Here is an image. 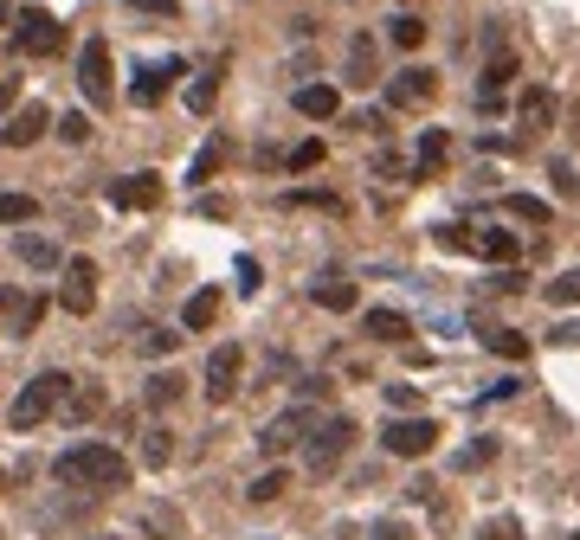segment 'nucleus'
I'll return each mask as SVG.
<instances>
[{"label": "nucleus", "instance_id": "obj_27", "mask_svg": "<svg viewBox=\"0 0 580 540\" xmlns=\"http://www.w3.org/2000/svg\"><path fill=\"white\" fill-rule=\"evenodd\" d=\"M168 457H174V431H168V425H155V431L143 438V464H148V470H161Z\"/></svg>", "mask_w": 580, "mask_h": 540}, {"label": "nucleus", "instance_id": "obj_2", "mask_svg": "<svg viewBox=\"0 0 580 540\" xmlns=\"http://www.w3.org/2000/svg\"><path fill=\"white\" fill-rule=\"evenodd\" d=\"M72 386H77V380H72V373H59V367L33 373V380L20 386V400L7 405V425H13V431H39V425H46L59 405L72 400Z\"/></svg>", "mask_w": 580, "mask_h": 540}, {"label": "nucleus", "instance_id": "obj_31", "mask_svg": "<svg viewBox=\"0 0 580 540\" xmlns=\"http://www.w3.org/2000/svg\"><path fill=\"white\" fill-rule=\"evenodd\" d=\"M491 457H497V438H478V444H464V451H458V470L471 476V470H484Z\"/></svg>", "mask_w": 580, "mask_h": 540}, {"label": "nucleus", "instance_id": "obj_43", "mask_svg": "<svg viewBox=\"0 0 580 540\" xmlns=\"http://www.w3.org/2000/svg\"><path fill=\"white\" fill-rule=\"evenodd\" d=\"M13 103H20V77H0V116H7Z\"/></svg>", "mask_w": 580, "mask_h": 540}, {"label": "nucleus", "instance_id": "obj_46", "mask_svg": "<svg viewBox=\"0 0 580 540\" xmlns=\"http://www.w3.org/2000/svg\"><path fill=\"white\" fill-rule=\"evenodd\" d=\"M7 309H13V290H0V316H7Z\"/></svg>", "mask_w": 580, "mask_h": 540}, {"label": "nucleus", "instance_id": "obj_26", "mask_svg": "<svg viewBox=\"0 0 580 540\" xmlns=\"http://www.w3.org/2000/svg\"><path fill=\"white\" fill-rule=\"evenodd\" d=\"M285 489H290V470L278 464V470H265L258 482H252V489H245V502H258V508H265V502H278Z\"/></svg>", "mask_w": 580, "mask_h": 540}, {"label": "nucleus", "instance_id": "obj_21", "mask_svg": "<svg viewBox=\"0 0 580 540\" xmlns=\"http://www.w3.org/2000/svg\"><path fill=\"white\" fill-rule=\"evenodd\" d=\"M426 33H433V26H426L420 13H394V20H387V39H394L400 52H420V46H426Z\"/></svg>", "mask_w": 580, "mask_h": 540}, {"label": "nucleus", "instance_id": "obj_36", "mask_svg": "<svg viewBox=\"0 0 580 540\" xmlns=\"http://www.w3.org/2000/svg\"><path fill=\"white\" fill-rule=\"evenodd\" d=\"M491 347H497V354H509V360H522V354H529V341L516 335V329H491Z\"/></svg>", "mask_w": 580, "mask_h": 540}, {"label": "nucleus", "instance_id": "obj_14", "mask_svg": "<svg viewBox=\"0 0 580 540\" xmlns=\"http://www.w3.org/2000/svg\"><path fill=\"white\" fill-rule=\"evenodd\" d=\"M181 71H188L181 59H161V65H148L143 77L130 84V103H143V110H148V103H161V97H168V84H174Z\"/></svg>", "mask_w": 580, "mask_h": 540}, {"label": "nucleus", "instance_id": "obj_5", "mask_svg": "<svg viewBox=\"0 0 580 540\" xmlns=\"http://www.w3.org/2000/svg\"><path fill=\"white\" fill-rule=\"evenodd\" d=\"M239 380H245V347L239 341H219L214 354H207V400L214 405L239 400Z\"/></svg>", "mask_w": 580, "mask_h": 540}, {"label": "nucleus", "instance_id": "obj_40", "mask_svg": "<svg viewBox=\"0 0 580 540\" xmlns=\"http://www.w3.org/2000/svg\"><path fill=\"white\" fill-rule=\"evenodd\" d=\"M143 347H148V354H174V347H181V335H174V329H148Z\"/></svg>", "mask_w": 580, "mask_h": 540}, {"label": "nucleus", "instance_id": "obj_17", "mask_svg": "<svg viewBox=\"0 0 580 540\" xmlns=\"http://www.w3.org/2000/svg\"><path fill=\"white\" fill-rule=\"evenodd\" d=\"M362 335L387 341V347H400V341L413 335V322H407L400 309H362Z\"/></svg>", "mask_w": 580, "mask_h": 540}, {"label": "nucleus", "instance_id": "obj_25", "mask_svg": "<svg viewBox=\"0 0 580 540\" xmlns=\"http://www.w3.org/2000/svg\"><path fill=\"white\" fill-rule=\"evenodd\" d=\"M33 219H39L33 194H0V225H33Z\"/></svg>", "mask_w": 580, "mask_h": 540}, {"label": "nucleus", "instance_id": "obj_18", "mask_svg": "<svg viewBox=\"0 0 580 540\" xmlns=\"http://www.w3.org/2000/svg\"><path fill=\"white\" fill-rule=\"evenodd\" d=\"M310 296L329 309V316H355L362 309V296H355V283H342V277H323V283H310Z\"/></svg>", "mask_w": 580, "mask_h": 540}, {"label": "nucleus", "instance_id": "obj_10", "mask_svg": "<svg viewBox=\"0 0 580 540\" xmlns=\"http://www.w3.org/2000/svg\"><path fill=\"white\" fill-rule=\"evenodd\" d=\"M77 90L90 103H110V39H84V52H77Z\"/></svg>", "mask_w": 580, "mask_h": 540}, {"label": "nucleus", "instance_id": "obj_7", "mask_svg": "<svg viewBox=\"0 0 580 540\" xmlns=\"http://www.w3.org/2000/svg\"><path fill=\"white\" fill-rule=\"evenodd\" d=\"M555 116H561V97H555L548 84H529V90L516 97V130H522V142L548 135V130H555Z\"/></svg>", "mask_w": 580, "mask_h": 540}, {"label": "nucleus", "instance_id": "obj_15", "mask_svg": "<svg viewBox=\"0 0 580 540\" xmlns=\"http://www.w3.org/2000/svg\"><path fill=\"white\" fill-rule=\"evenodd\" d=\"M516 71H522V59H516V52H497V59H491V65H484V90H478V110H497V103H504V90H509V77H516Z\"/></svg>", "mask_w": 580, "mask_h": 540}, {"label": "nucleus", "instance_id": "obj_4", "mask_svg": "<svg viewBox=\"0 0 580 540\" xmlns=\"http://www.w3.org/2000/svg\"><path fill=\"white\" fill-rule=\"evenodd\" d=\"M349 444H355V418H329V425H310V451H303V464L316 476H329L342 457H349Z\"/></svg>", "mask_w": 580, "mask_h": 540}, {"label": "nucleus", "instance_id": "obj_45", "mask_svg": "<svg viewBox=\"0 0 580 540\" xmlns=\"http://www.w3.org/2000/svg\"><path fill=\"white\" fill-rule=\"evenodd\" d=\"M387 400H394L400 412H407V405H420V386H387Z\"/></svg>", "mask_w": 580, "mask_h": 540}, {"label": "nucleus", "instance_id": "obj_22", "mask_svg": "<svg viewBox=\"0 0 580 540\" xmlns=\"http://www.w3.org/2000/svg\"><path fill=\"white\" fill-rule=\"evenodd\" d=\"M181 386H188V380H181V373H168V367H161V373H148V380H143L148 412H168V405L181 400Z\"/></svg>", "mask_w": 580, "mask_h": 540}, {"label": "nucleus", "instance_id": "obj_30", "mask_svg": "<svg viewBox=\"0 0 580 540\" xmlns=\"http://www.w3.org/2000/svg\"><path fill=\"white\" fill-rule=\"evenodd\" d=\"M548 303H561V309H580V270H561V277L548 283Z\"/></svg>", "mask_w": 580, "mask_h": 540}, {"label": "nucleus", "instance_id": "obj_33", "mask_svg": "<svg viewBox=\"0 0 580 540\" xmlns=\"http://www.w3.org/2000/svg\"><path fill=\"white\" fill-rule=\"evenodd\" d=\"M548 181H555V194H561V200H580V174H575V161H548Z\"/></svg>", "mask_w": 580, "mask_h": 540}, {"label": "nucleus", "instance_id": "obj_32", "mask_svg": "<svg viewBox=\"0 0 580 540\" xmlns=\"http://www.w3.org/2000/svg\"><path fill=\"white\" fill-rule=\"evenodd\" d=\"M504 212H509V219H529V225H548V206H542V200H529V194H509Z\"/></svg>", "mask_w": 580, "mask_h": 540}, {"label": "nucleus", "instance_id": "obj_11", "mask_svg": "<svg viewBox=\"0 0 580 540\" xmlns=\"http://www.w3.org/2000/svg\"><path fill=\"white\" fill-rule=\"evenodd\" d=\"M59 309H65V316H90V309H97V265H90V258H72V265H65Z\"/></svg>", "mask_w": 580, "mask_h": 540}, {"label": "nucleus", "instance_id": "obj_6", "mask_svg": "<svg viewBox=\"0 0 580 540\" xmlns=\"http://www.w3.org/2000/svg\"><path fill=\"white\" fill-rule=\"evenodd\" d=\"M310 425H316V412H310V405H290L271 425H258V451H265V457H285V451H297V444L310 438Z\"/></svg>", "mask_w": 580, "mask_h": 540}, {"label": "nucleus", "instance_id": "obj_47", "mask_svg": "<svg viewBox=\"0 0 580 540\" xmlns=\"http://www.w3.org/2000/svg\"><path fill=\"white\" fill-rule=\"evenodd\" d=\"M575 142H580V103H575Z\"/></svg>", "mask_w": 580, "mask_h": 540}, {"label": "nucleus", "instance_id": "obj_16", "mask_svg": "<svg viewBox=\"0 0 580 540\" xmlns=\"http://www.w3.org/2000/svg\"><path fill=\"white\" fill-rule=\"evenodd\" d=\"M336 110H342V90H336V84H303V90H297V116L329 123Z\"/></svg>", "mask_w": 580, "mask_h": 540}, {"label": "nucleus", "instance_id": "obj_8", "mask_svg": "<svg viewBox=\"0 0 580 540\" xmlns=\"http://www.w3.org/2000/svg\"><path fill=\"white\" fill-rule=\"evenodd\" d=\"M438 97V71L433 65H407L387 77V110H420Z\"/></svg>", "mask_w": 580, "mask_h": 540}, {"label": "nucleus", "instance_id": "obj_44", "mask_svg": "<svg viewBox=\"0 0 580 540\" xmlns=\"http://www.w3.org/2000/svg\"><path fill=\"white\" fill-rule=\"evenodd\" d=\"M374 540H413V528H407V521H380V528H374Z\"/></svg>", "mask_w": 580, "mask_h": 540}, {"label": "nucleus", "instance_id": "obj_48", "mask_svg": "<svg viewBox=\"0 0 580 540\" xmlns=\"http://www.w3.org/2000/svg\"><path fill=\"white\" fill-rule=\"evenodd\" d=\"M555 540H580V535H555Z\"/></svg>", "mask_w": 580, "mask_h": 540}, {"label": "nucleus", "instance_id": "obj_23", "mask_svg": "<svg viewBox=\"0 0 580 540\" xmlns=\"http://www.w3.org/2000/svg\"><path fill=\"white\" fill-rule=\"evenodd\" d=\"M214 316H219V290H194V296H188V309H181V329H194V335H201V329H214Z\"/></svg>", "mask_w": 580, "mask_h": 540}, {"label": "nucleus", "instance_id": "obj_20", "mask_svg": "<svg viewBox=\"0 0 580 540\" xmlns=\"http://www.w3.org/2000/svg\"><path fill=\"white\" fill-rule=\"evenodd\" d=\"M13 251H20V265H26V270H59V245H52V238H39V232H20V238H13Z\"/></svg>", "mask_w": 580, "mask_h": 540}, {"label": "nucleus", "instance_id": "obj_42", "mask_svg": "<svg viewBox=\"0 0 580 540\" xmlns=\"http://www.w3.org/2000/svg\"><path fill=\"white\" fill-rule=\"evenodd\" d=\"M39 316H46V303H26V309H20V335H33V329H39Z\"/></svg>", "mask_w": 580, "mask_h": 540}, {"label": "nucleus", "instance_id": "obj_35", "mask_svg": "<svg viewBox=\"0 0 580 540\" xmlns=\"http://www.w3.org/2000/svg\"><path fill=\"white\" fill-rule=\"evenodd\" d=\"M323 155H329L323 142H297V148H290V174H310V168H323Z\"/></svg>", "mask_w": 580, "mask_h": 540}, {"label": "nucleus", "instance_id": "obj_3", "mask_svg": "<svg viewBox=\"0 0 580 540\" xmlns=\"http://www.w3.org/2000/svg\"><path fill=\"white\" fill-rule=\"evenodd\" d=\"M59 46H65V26H59L46 7H20V13H13V52H20V59H52Z\"/></svg>", "mask_w": 580, "mask_h": 540}, {"label": "nucleus", "instance_id": "obj_12", "mask_svg": "<svg viewBox=\"0 0 580 540\" xmlns=\"http://www.w3.org/2000/svg\"><path fill=\"white\" fill-rule=\"evenodd\" d=\"M46 130H52V110L46 103H20L13 116H0V148H33Z\"/></svg>", "mask_w": 580, "mask_h": 540}, {"label": "nucleus", "instance_id": "obj_41", "mask_svg": "<svg viewBox=\"0 0 580 540\" xmlns=\"http://www.w3.org/2000/svg\"><path fill=\"white\" fill-rule=\"evenodd\" d=\"M219 168V142H207V148H201V155H194V174H188V181H207V174H214Z\"/></svg>", "mask_w": 580, "mask_h": 540}, {"label": "nucleus", "instance_id": "obj_29", "mask_svg": "<svg viewBox=\"0 0 580 540\" xmlns=\"http://www.w3.org/2000/svg\"><path fill=\"white\" fill-rule=\"evenodd\" d=\"M478 258H497V265H509V258H516V238H509V232H478Z\"/></svg>", "mask_w": 580, "mask_h": 540}, {"label": "nucleus", "instance_id": "obj_19", "mask_svg": "<svg viewBox=\"0 0 580 540\" xmlns=\"http://www.w3.org/2000/svg\"><path fill=\"white\" fill-rule=\"evenodd\" d=\"M445 161H451V135H445V130H426V135H420V155H413V174H420V181H433Z\"/></svg>", "mask_w": 580, "mask_h": 540}, {"label": "nucleus", "instance_id": "obj_28", "mask_svg": "<svg viewBox=\"0 0 580 540\" xmlns=\"http://www.w3.org/2000/svg\"><path fill=\"white\" fill-rule=\"evenodd\" d=\"M349 77H355V84H374V39H355V46H349Z\"/></svg>", "mask_w": 580, "mask_h": 540}, {"label": "nucleus", "instance_id": "obj_38", "mask_svg": "<svg viewBox=\"0 0 580 540\" xmlns=\"http://www.w3.org/2000/svg\"><path fill=\"white\" fill-rule=\"evenodd\" d=\"M143 521H148V535H181V515L174 508H148Z\"/></svg>", "mask_w": 580, "mask_h": 540}, {"label": "nucleus", "instance_id": "obj_34", "mask_svg": "<svg viewBox=\"0 0 580 540\" xmlns=\"http://www.w3.org/2000/svg\"><path fill=\"white\" fill-rule=\"evenodd\" d=\"M471 540H522V521H516V515H491Z\"/></svg>", "mask_w": 580, "mask_h": 540}, {"label": "nucleus", "instance_id": "obj_9", "mask_svg": "<svg viewBox=\"0 0 580 540\" xmlns=\"http://www.w3.org/2000/svg\"><path fill=\"white\" fill-rule=\"evenodd\" d=\"M380 444H387L394 457H426L438 444V425L433 418H387V425H380Z\"/></svg>", "mask_w": 580, "mask_h": 540}, {"label": "nucleus", "instance_id": "obj_39", "mask_svg": "<svg viewBox=\"0 0 580 540\" xmlns=\"http://www.w3.org/2000/svg\"><path fill=\"white\" fill-rule=\"evenodd\" d=\"M123 7H130V13H148V20H174V13H181L174 0H123Z\"/></svg>", "mask_w": 580, "mask_h": 540}, {"label": "nucleus", "instance_id": "obj_24", "mask_svg": "<svg viewBox=\"0 0 580 540\" xmlns=\"http://www.w3.org/2000/svg\"><path fill=\"white\" fill-rule=\"evenodd\" d=\"M214 97H219V65H207L194 84H188V110H194V116H207V110H214Z\"/></svg>", "mask_w": 580, "mask_h": 540}, {"label": "nucleus", "instance_id": "obj_1", "mask_svg": "<svg viewBox=\"0 0 580 540\" xmlns=\"http://www.w3.org/2000/svg\"><path fill=\"white\" fill-rule=\"evenodd\" d=\"M52 476L65 482V489H130V457L123 451H110V444H72L59 464H52Z\"/></svg>", "mask_w": 580, "mask_h": 540}, {"label": "nucleus", "instance_id": "obj_49", "mask_svg": "<svg viewBox=\"0 0 580 540\" xmlns=\"http://www.w3.org/2000/svg\"><path fill=\"white\" fill-rule=\"evenodd\" d=\"M0 489H7V470H0Z\"/></svg>", "mask_w": 580, "mask_h": 540}, {"label": "nucleus", "instance_id": "obj_37", "mask_svg": "<svg viewBox=\"0 0 580 540\" xmlns=\"http://www.w3.org/2000/svg\"><path fill=\"white\" fill-rule=\"evenodd\" d=\"M59 135H65V142H72V148H84V142H90V116H59Z\"/></svg>", "mask_w": 580, "mask_h": 540}, {"label": "nucleus", "instance_id": "obj_13", "mask_svg": "<svg viewBox=\"0 0 580 540\" xmlns=\"http://www.w3.org/2000/svg\"><path fill=\"white\" fill-rule=\"evenodd\" d=\"M161 174H130V181H110V206H123V212H155L161 206Z\"/></svg>", "mask_w": 580, "mask_h": 540}]
</instances>
